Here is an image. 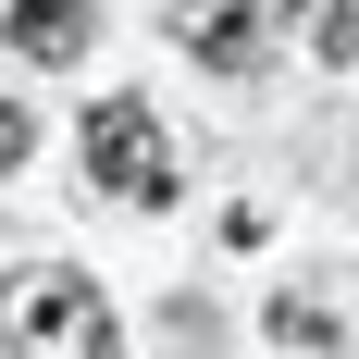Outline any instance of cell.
I'll return each instance as SVG.
<instances>
[{"label":"cell","mask_w":359,"mask_h":359,"mask_svg":"<svg viewBox=\"0 0 359 359\" xmlns=\"http://www.w3.org/2000/svg\"><path fill=\"white\" fill-rule=\"evenodd\" d=\"M13 359H111V297L87 273H25L13 285Z\"/></svg>","instance_id":"7a4b0ae2"},{"label":"cell","mask_w":359,"mask_h":359,"mask_svg":"<svg viewBox=\"0 0 359 359\" xmlns=\"http://www.w3.org/2000/svg\"><path fill=\"white\" fill-rule=\"evenodd\" d=\"M25 149H37V111H25V100H0V174H25Z\"/></svg>","instance_id":"52a82bcc"},{"label":"cell","mask_w":359,"mask_h":359,"mask_svg":"<svg viewBox=\"0 0 359 359\" xmlns=\"http://www.w3.org/2000/svg\"><path fill=\"white\" fill-rule=\"evenodd\" d=\"M87 174H100V198H124V211H174L161 111H149V100H100V111H87Z\"/></svg>","instance_id":"6da1fadb"},{"label":"cell","mask_w":359,"mask_h":359,"mask_svg":"<svg viewBox=\"0 0 359 359\" xmlns=\"http://www.w3.org/2000/svg\"><path fill=\"white\" fill-rule=\"evenodd\" d=\"M174 37H186L211 74H236V62L260 50V13H248V0H174Z\"/></svg>","instance_id":"3957f363"},{"label":"cell","mask_w":359,"mask_h":359,"mask_svg":"<svg viewBox=\"0 0 359 359\" xmlns=\"http://www.w3.org/2000/svg\"><path fill=\"white\" fill-rule=\"evenodd\" d=\"M13 50L25 62H74L87 50V0H13Z\"/></svg>","instance_id":"277c9868"},{"label":"cell","mask_w":359,"mask_h":359,"mask_svg":"<svg viewBox=\"0 0 359 359\" xmlns=\"http://www.w3.org/2000/svg\"><path fill=\"white\" fill-rule=\"evenodd\" d=\"M297 25H310L323 62H359V0H297Z\"/></svg>","instance_id":"5b68a950"},{"label":"cell","mask_w":359,"mask_h":359,"mask_svg":"<svg viewBox=\"0 0 359 359\" xmlns=\"http://www.w3.org/2000/svg\"><path fill=\"white\" fill-rule=\"evenodd\" d=\"M273 334H285V347H334V323L310 310V297H273Z\"/></svg>","instance_id":"8992f818"}]
</instances>
